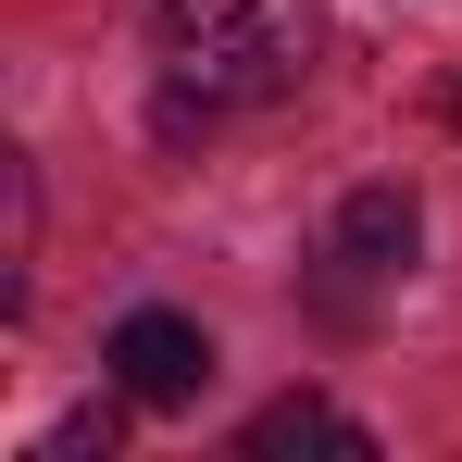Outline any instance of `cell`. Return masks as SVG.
I'll use <instances>...</instances> for the list:
<instances>
[{
    "instance_id": "cell-1",
    "label": "cell",
    "mask_w": 462,
    "mask_h": 462,
    "mask_svg": "<svg viewBox=\"0 0 462 462\" xmlns=\"http://www.w3.org/2000/svg\"><path fill=\"white\" fill-rule=\"evenodd\" d=\"M312 38H325L312 0H162V76L213 113L288 100L312 76Z\"/></svg>"
},
{
    "instance_id": "cell-2",
    "label": "cell",
    "mask_w": 462,
    "mask_h": 462,
    "mask_svg": "<svg viewBox=\"0 0 462 462\" xmlns=\"http://www.w3.org/2000/svg\"><path fill=\"white\" fill-rule=\"evenodd\" d=\"M100 363H113V387H125L138 412H188V400L213 387V337H200L188 312H125V325L100 337Z\"/></svg>"
},
{
    "instance_id": "cell-3",
    "label": "cell",
    "mask_w": 462,
    "mask_h": 462,
    "mask_svg": "<svg viewBox=\"0 0 462 462\" xmlns=\"http://www.w3.org/2000/svg\"><path fill=\"white\" fill-rule=\"evenodd\" d=\"M412 250H425V200H412L400 175H375V188H350V200H337V263H350V275L400 288V275H412Z\"/></svg>"
},
{
    "instance_id": "cell-4",
    "label": "cell",
    "mask_w": 462,
    "mask_h": 462,
    "mask_svg": "<svg viewBox=\"0 0 462 462\" xmlns=\"http://www.w3.org/2000/svg\"><path fill=\"white\" fill-rule=\"evenodd\" d=\"M250 462H288V450H337V462H375V438L337 412V400H312V387H288V400H263L250 412V438H237Z\"/></svg>"
},
{
    "instance_id": "cell-5",
    "label": "cell",
    "mask_w": 462,
    "mask_h": 462,
    "mask_svg": "<svg viewBox=\"0 0 462 462\" xmlns=\"http://www.w3.org/2000/svg\"><path fill=\"white\" fill-rule=\"evenodd\" d=\"M113 400H125V387H113ZM113 400H100V412H63V425H51V462H88V450H113Z\"/></svg>"
},
{
    "instance_id": "cell-6",
    "label": "cell",
    "mask_w": 462,
    "mask_h": 462,
    "mask_svg": "<svg viewBox=\"0 0 462 462\" xmlns=\"http://www.w3.org/2000/svg\"><path fill=\"white\" fill-rule=\"evenodd\" d=\"M450 125H462V88H450Z\"/></svg>"
}]
</instances>
